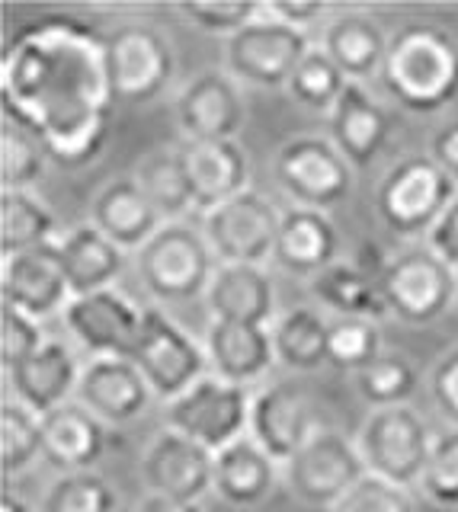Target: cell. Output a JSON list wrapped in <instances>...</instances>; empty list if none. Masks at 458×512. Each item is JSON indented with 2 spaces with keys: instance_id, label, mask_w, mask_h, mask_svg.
Masks as SVG:
<instances>
[{
  "instance_id": "6da1fadb",
  "label": "cell",
  "mask_w": 458,
  "mask_h": 512,
  "mask_svg": "<svg viewBox=\"0 0 458 512\" xmlns=\"http://www.w3.org/2000/svg\"><path fill=\"white\" fill-rule=\"evenodd\" d=\"M0 103L4 119L33 135L55 164L97 160L116 109L106 36L71 16L23 26L0 61Z\"/></svg>"
},
{
  "instance_id": "7a4b0ae2",
  "label": "cell",
  "mask_w": 458,
  "mask_h": 512,
  "mask_svg": "<svg viewBox=\"0 0 458 512\" xmlns=\"http://www.w3.org/2000/svg\"><path fill=\"white\" fill-rule=\"evenodd\" d=\"M382 84L410 112H436L458 96V42L436 26H404L388 42Z\"/></svg>"
},
{
  "instance_id": "3957f363",
  "label": "cell",
  "mask_w": 458,
  "mask_h": 512,
  "mask_svg": "<svg viewBox=\"0 0 458 512\" xmlns=\"http://www.w3.org/2000/svg\"><path fill=\"white\" fill-rule=\"evenodd\" d=\"M455 196L458 183L430 154H410L382 176L375 208L394 237H426Z\"/></svg>"
},
{
  "instance_id": "277c9868",
  "label": "cell",
  "mask_w": 458,
  "mask_h": 512,
  "mask_svg": "<svg viewBox=\"0 0 458 512\" xmlns=\"http://www.w3.org/2000/svg\"><path fill=\"white\" fill-rule=\"evenodd\" d=\"M138 276L157 301H193L209 292L215 253L202 231L186 221H167L135 256Z\"/></svg>"
},
{
  "instance_id": "5b68a950",
  "label": "cell",
  "mask_w": 458,
  "mask_h": 512,
  "mask_svg": "<svg viewBox=\"0 0 458 512\" xmlns=\"http://www.w3.org/2000/svg\"><path fill=\"white\" fill-rule=\"evenodd\" d=\"M433 429L426 420L404 407L369 410L359 429V455L372 477H382L394 487H420V477L433 452Z\"/></svg>"
},
{
  "instance_id": "8992f818",
  "label": "cell",
  "mask_w": 458,
  "mask_h": 512,
  "mask_svg": "<svg viewBox=\"0 0 458 512\" xmlns=\"http://www.w3.org/2000/svg\"><path fill=\"white\" fill-rule=\"evenodd\" d=\"M250 407H254V397L247 394V388L221 381L218 375H205L180 397L167 400L164 423L180 436L205 445L209 452H221L250 432Z\"/></svg>"
},
{
  "instance_id": "52a82bcc",
  "label": "cell",
  "mask_w": 458,
  "mask_h": 512,
  "mask_svg": "<svg viewBox=\"0 0 458 512\" xmlns=\"http://www.w3.org/2000/svg\"><path fill=\"white\" fill-rule=\"evenodd\" d=\"M106 68L116 103H151L173 77V48L151 23H125L106 36Z\"/></svg>"
},
{
  "instance_id": "ba28073f",
  "label": "cell",
  "mask_w": 458,
  "mask_h": 512,
  "mask_svg": "<svg viewBox=\"0 0 458 512\" xmlns=\"http://www.w3.org/2000/svg\"><path fill=\"white\" fill-rule=\"evenodd\" d=\"M276 180L282 192L298 208H327L340 205L353 189V164L346 160L334 141L305 135L292 138L276 154Z\"/></svg>"
},
{
  "instance_id": "9c48e42d",
  "label": "cell",
  "mask_w": 458,
  "mask_h": 512,
  "mask_svg": "<svg viewBox=\"0 0 458 512\" xmlns=\"http://www.w3.org/2000/svg\"><path fill=\"white\" fill-rule=\"evenodd\" d=\"M279 224L282 212H276V205L260 192L247 189L225 205L205 212L202 234L218 263L263 266L266 260H273Z\"/></svg>"
},
{
  "instance_id": "30bf717a",
  "label": "cell",
  "mask_w": 458,
  "mask_h": 512,
  "mask_svg": "<svg viewBox=\"0 0 458 512\" xmlns=\"http://www.w3.org/2000/svg\"><path fill=\"white\" fill-rule=\"evenodd\" d=\"M366 474L369 471L359 455V445L346 439L343 432L324 426L286 464L289 490L302 503L321 509H334Z\"/></svg>"
},
{
  "instance_id": "8fae6325",
  "label": "cell",
  "mask_w": 458,
  "mask_h": 512,
  "mask_svg": "<svg viewBox=\"0 0 458 512\" xmlns=\"http://www.w3.org/2000/svg\"><path fill=\"white\" fill-rule=\"evenodd\" d=\"M378 288L388 311L398 314L404 324H433L446 314L458 295V272L433 256L426 247L407 250L382 269Z\"/></svg>"
},
{
  "instance_id": "7c38bea8",
  "label": "cell",
  "mask_w": 458,
  "mask_h": 512,
  "mask_svg": "<svg viewBox=\"0 0 458 512\" xmlns=\"http://www.w3.org/2000/svg\"><path fill=\"white\" fill-rule=\"evenodd\" d=\"M132 362L151 384V391L167 404V400L180 397L183 391L193 388L196 381L205 378L209 352H205L180 324H173L164 311L148 308Z\"/></svg>"
},
{
  "instance_id": "4fadbf2b",
  "label": "cell",
  "mask_w": 458,
  "mask_h": 512,
  "mask_svg": "<svg viewBox=\"0 0 458 512\" xmlns=\"http://www.w3.org/2000/svg\"><path fill=\"white\" fill-rule=\"evenodd\" d=\"M308 52L311 42L302 29L260 13L254 23H247L238 36L228 39L225 58L234 80L254 87H286Z\"/></svg>"
},
{
  "instance_id": "5bb4252c",
  "label": "cell",
  "mask_w": 458,
  "mask_h": 512,
  "mask_svg": "<svg viewBox=\"0 0 458 512\" xmlns=\"http://www.w3.org/2000/svg\"><path fill=\"white\" fill-rule=\"evenodd\" d=\"M65 327L93 359H129L145 327V311L135 308L119 288L71 298L65 308Z\"/></svg>"
},
{
  "instance_id": "9a60e30c",
  "label": "cell",
  "mask_w": 458,
  "mask_h": 512,
  "mask_svg": "<svg viewBox=\"0 0 458 512\" xmlns=\"http://www.w3.org/2000/svg\"><path fill=\"white\" fill-rule=\"evenodd\" d=\"M141 477H145L148 493L199 503L205 493L215 490V452L180 432L164 429L145 448Z\"/></svg>"
},
{
  "instance_id": "2e32d148",
  "label": "cell",
  "mask_w": 458,
  "mask_h": 512,
  "mask_svg": "<svg viewBox=\"0 0 458 512\" xmlns=\"http://www.w3.org/2000/svg\"><path fill=\"white\" fill-rule=\"evenodd\" d=\"M321 429L318 416H314L311 397L295 381H279L263 388L254 397L250 407V436H254L263 452L276 464H286L298 455L314 432Z\"/></svg>"
},
{
  "instance_id": "e0dca14e",
  "label": "cell",
  "mask_w": 458,
  "mask_h": 512,
  "mask_svg": "<svg viewBox=\"0 0 458 512\" xmlns=\"http://www.w3.org/2000/svg\"><path fill=\"white\" fill-rule=\"evenodd\" d=\"M244 119L238 80L228 71H199L177 96V122L186 141H234Z\"/></svg>"
},
{
  "instance_id": "ac0fdd59",
  "label": "cell",
  "mask_w": 458,
  "mask_h": 512,
  "mask_svg": "<svg viewBox=\"0 0 458 512\" xmlns=\"http://www.w3.org/2000/svg\"><path fill=\"white\" fill-rule=\"evenodd\" d=\"M71 285L61 266L58 244L39 247L0 263V301L36 320L65 314L71 301Z\"/></svg>"
},
{
  "instance_id": "d6986e66",
  "label": "cell",
  "mask_w": 458,
  "mask_h": 512,
  "mask_svg": "<svg viewBox=\"0 0 458 512\" xmlns=\"http://www.w3.org/2000/svg\"><path fill=\"white\" fill-rule=\"evenodd\" d=\"M151 384L129 359H90L77 381V404L106 426H125L148 410Z\"/></svg>"
},
{
  "instance_id": "ffe728a7",
  "label": "cell",
  "mask_w": 458,
  "mask_h": 512,
  "mask_svg": "<svg viewBox=\"0 0 458 512\" xmlns=\"http://www.w3.org/2000/svg\"><path fill=\"white\" fill-rule=\"evenodd\" d=\"M193 208L212 212L247 192L250 164L238 141H186L180 148Z\"/></svg>"
},
{
  "instance_id": "44dd1931",
  "label": "cell",
  "mask_w": 458,
  "mask_h": 512,
  "mask_svg": "<svg viewBox=\"0 0 458 512\" xmlns=\"http://www.w3.org/2000/svg\"><path fill=\"white\" fill-rule=\"evenodd\" d=\"M90 224L103 231L116 247L141 250L167 221L151 205L135 176H119L97 192V199L90 205Z\"/></svg>"
},
{
  "instance_id": "7402d4cb",
  "label": "cell",
  "mask_w": 458,
  "mask_h": 512,
  "mask_svg": "<svg viewBox=\"0 0 458 512\" xmlns=\"http://www.w3.org/2000/svg\"><path fill=\"white\" fill-rule=\"evenodd\" d=\"M106 423L84 404H61L42 416V458L61 474L90 471L106 452Z\"/></svg>"
},
{
  "instance_id": "603a6c76",
  "label": "cell",
  "mask_w": 458,
  "mask_h": 512,
  "mask_svg": "<svg viewBox=\"0 0 458 512\" xmlns=\"http://www.w3.org/2000/svg\"><path fill=\"white\" fill-rule=\"evenodd\" d=\"M7 378L13 388V400H20L33 413L45 416L61 404H68L71 394H77L81 368H77L65 343L45 340L33 356L23 359L17 368H10Z\"/></svg>"
},
{
  "instance_id": "cb8c5ba5",
  "label": "cell",
  "mask_w": 458,
  "mask_h": 512,
  "mask_svg": "<svg viewBox=\"0 0 458 512\" xmlns=\"http://www.w3.org/2000/svg\"><path fill=\"white\" fill-rule=\"evenodd\" d=\"M205 304H209L212 320L270 327L276 314V288L263 266L218 263L209 292H205Z\"/></svg>"
},
{
  "instance_id": "d4e9b609",
  "label": "cell",
  "mask_w": 458,
  "mask_h": 512,
  "mask_svg": "<svg viewBox=\"0 0 458 512\" xmlns=\"http://www.w3.org/2000/svg\"><path fill=\"white\" fill-rule=\"evenodd\" d=\"M391 138V116L375 96L362 87L350 84L340 96L337 109L330 112V141L353 167H369L385 151Z\"/></svg>"
},
{
  "instance_id": "484cf974",
  "label": "cell",
  "mask_w": 458,
  "mask_h": 512,
  "mask_svg": "<svg viewBox=\"0 0 458 512\" xmlns=\"http://www.w3.org/2000/svg\"><path fill=\"white\" fill-rule=\"evenodd\" d=\"M340 250V234L327 212H314V208H298L292 205L289 212H282L279 237L273 260L295 276L314 279L318 272L337 263Z\"/></svg>"
},
{
  "instance_id": "4316f807",
  "label": "cell",
  "mask_w": 458,
  "mask_h": 512,
  "mask_svg": "<svg viewBox=\"0 0 458 512\" xmlns=\"http://www.w3.org/2000/svg\"><path fill=\"white\" fill-rule=\"evenodd\" d=\"M205 352L209 365L221 381L241 384L247 388L250 381L263 378L276 362L273 333L270 327H250V324H225L212 320L205 333Z\"/></svg>"
},
{
  "instance_id": "83f0119b",
  "label": "cell",
  "mask_w": 458,
  "mask_h": 512,
  "mask_svg": "<svg viewBox=\"0 0 458 512\" xmlns=\"http://www.w3.org/2000/svg\"><path fill=\"white\" fill-rule=\"evenodd\" d=\"M61 266L71 285V295H93L113 288V282L122 276L125 266V250L116 247L103 231H97L93 224H77L65 237L58 240Z\"/></svg>"
},
{
  "instance_id": "f1b7e54d",
  "label": "cell",
  "mask_w": 458,
  "mask_h": 512,
  "mask_svg": "<svg viewBox=\"0 0 458 512\" xmlns=\"http://www.w3.org/2000/svg\"><path fill=\"white\" fill-rule=\"evenodd\" d=\"M388 42L382 26L366 13H343L334 16L324 26L321 48L330 55V61L346 74L350 84H362L375 74H382V64L388 55Z\"/></svg>"
},
{
  "instance_id": "f546056e",
  "label": "cell",
  "mask_w": 458,
  "mask_h": 512,
  "mask_svg": "<svg viewBox=\"0 0 458 512\" xmlns=\"http://www.w3.org/2000/svg\"><path fill=\"white\" fill-rule=\"evenodd\" d=\"M276 487V461L250 436L215 452V490L231 506H257Z\"/></svg>"
},
{
  "instance_id": "4dcf8cb0",
  "label": "cell",
  "mask_w": 458,
  "mask_h": 512,
  "mask_svg": "<svg viewBox=\"0 0 458 512\" xmlns=\"http://www.w3.org/2000/svg\"><path fill=\"white\" fill-rule=\"evenodd\" d=\"M311 295L340 317L378 320L388 314L378 279L350 263H334L311 279Z\"/></svg>"
},
{
  "instance_id": "1f68e13d",
  "label": "cell",
  "mask_w": 458,
  "mask_h": 512,
  "mask_svg": "<svg viewBox=\"0 0 458 512\" xmlns=\"http://www.w3.org/2000/svg\"><path fill=\"white\" fill-rule=\"evenodd\" d=\"M58 221L33 192H0V253L4 260L58 244Z\"/></svg>"
},
{
  "instance_id": "d6a6232c",
  "label": "cell",
  "mask_w": 458,
  "mask_h": 512,
  "mask_svg": "<svg viewBox=\"0 0 458 512\" xmlns=\"http://www.w3.org/2000/svg\"><path fill=\"white\" fill-rule=\"evenodd\" d=\"M270 333L276 362L292 372H314L327 362L330 324L314 308H289L273 320Z\"/></svg>"
},
{
  "instance_id": "836d02e7",
  "label": "cell",
  "mask_w": 458,
  "mask_h": 512,
  "mask_svg": "<svg viewBox=\"0 0 458 512\" xmlns=\"http://www.w3.org/2000/svg\"><path fill=\"white\" fill-rule=\"evenodd\" d=\"M135 180L141 183L145 196L151 199L157 212H161L164 221H180L189 208H193V196H189L180 151L157 148V151L145 154L135 167Z\"/></svg>"
},
{
  "instance_id": "e575fe53",
  "label": "cell",
  "mask_w": 458,
  "mask_h": 512,
  "mask_svg": "<svg viewBox=\"0 0 458 512\" xmlns=\"http://www.w3.org/2000/svg\"><path fill=\"white\" fill-rule=\"evenodd\" d=\"M346 87H350V80L330 61V55L321 45H311V52L302 58V64H298L286 84V90L295 96V103H302L314 112H327V116L337 109Z\"/></svg>"
},
{
  "instance_id": "d590c367",
  "label": "cell",
  "mask_w": 458,
  "mask_h": 512,
  "mask_svg": "<svg viewBox=\"0 0 458 512\" xmlns=\"http://www.w3.org/2000/svg\"><path fill=\"white\" fill-rule=\"evenodd\" d=\"M42 455V416L20 400L0 407V471L7 477L26 471Z\"/></svg>"
},
{
  "instance_id": "8d00e7d4",
  "label": "cell",
  "mask_w": 458,
  "mask_h": 512,
  "mask_svg": "<svg viewBox=\"0 0 458 512\" xmlns=\"http://www.w3.org/2000/svg\"><path fill=\"white\" fill-rule=\"evenodd\" d=\"M356 391L372 410L404 407L417 391V368L404 356H378L356 372Z\"/></svg>"
},
{
  "instance_id": "74e56055",
  "label": "cell",
  "mask_w": 458,
  "mask_h": 512,
  "mask_svg": "<svg viewBox=\"0 0 458 512\" xmlns=\"http://www.w3.org/2000/svg\"><path fill=\"white\" fill-rule=\"evenodd\" d=\"M45 151L42 144L23 132L20 125L4 119L0 128V186L4 192H29L45 173Z\"/></svg>"
},
{
  "instance_id": "f35d334b",
  "label": "cell",
  "mask_w": 458,
  "mask_h": 512,
  "mask_svg": "<svg viewBox=\"0 0 458 512\" xmlns=\"http://www.w3.org/2000/svg\"><path fill=\"white\" fill-rule=\"evenodd\" d=\"M119 496L93 471L61 474L42 500V512H116Z\"/></svg>"
},
{
  "instance_id": "ab89813d",
  "label": "cell",
  "mask_w": 458,
  "mask_h": 512,
  "mask_svg": "<svg viewBox=\"0 0 458 512\" xmlns=\"http://www.w3.org/2000/svg\"><path fill=\"white\" fill-rule=\"evenodd\" d=\"M382 356V336H378L372 320L359 317H337L330 324L327 362L343 368V372H362Z\"/></svg>"
},
{
  "instance_id": "60d3db41",
  "label": "cell",
  "mask_w": 458,
  "mask_h": 512,
  "mask_svg": "<svg viewBox=\"0 0 458 512\" xmlns=\"http://www.w3.org/2000/svg\"><path fill=\"white\" fill-rule=\"evenodd\" d=\"M423 493L439 506H458V429H446L433 439V452L420 477Z\"/></svg>"
},
{
  "instance_id": "b9f144b4",
  "label": "cell",
  "mask_w": 458,
  "mask_h": 512,
  "mask_svg": "<svg viewBox=\"0 0 458 512\" xmlns=\"http://www.w3.org/2000/svg\"><path fill=\"white\" fill-rule=\"evenodd\" d=\"M42 343L45 336L36 317L10 308V304H0V362H4V372L33 356Z\"/></svg>"
},
{
  "instance_id": "7bdbcfd3",
  "label": "cell",
  "mask_w": 458,
  "mask_h": 512,
  "mask_svg": "<svg viewBox=\"0 0 458 512\" xmlns=\"http://www.w3.org/2000/svg\"><path fill=\"white\" fill-rule=\"evenodd\" d=\"M330 512H414V500L404 487L366 474Z\"/></svg>"
},
{
  "instance_id": "ee69618b",
  "label": "cell",
  "mask_w": 458,
  "mask_h": 512,
  "mask_svg": "<svg viewBox=\"0 0 458 512\" xmlns=\"http://www.w3.org/2000/svg\"><path fill=\"white\" fill-rule=\"evenodd\" d=\"M180 13L209 36H238L263 13V4H183Z\"/></svg>"
},
{
  "instance_id": "f6af8a7d",
  "label": "cell",
  "mask_w": 458,
  "mask_h": 512,
  "mask_svg": "<svg viewBox=\"0 0 458 512\" xmlns=\"http://www.w3.org/2000/svg\"><path fill=\"white\" fill-rule=\"evenodd\" d=\"M430 394L436 400L439 413L458 429V349L446 352L430 375Z\"/></svg>"
},
{
  "instance_id": "bcb514c9",
  "label": "cell",
  "mask_w": 458,
  "mask_h": 512,
  "mask_svg": "<svg viewBox=\"0 0 458 512\" xmlns=\"http://www.w3.org/2000/svg\"><path fill=\"white\" fill-rule=\"evenodd\" d=\"M426 250L433 256H439L449 269L458 272V196L452 199V205L439 215V221L426 234Z\"/></svg>"
},
{
  "instance_id": "7dc6e473",
  "label": "cell",
  "mask_w": 458,
  "mask_h": 512,
  "mask_svg": "<svg viewBox=\"0 0 458 512\" xmlns=\"http://www.w3.org/2000/svg\"><path fill=\"white\" fill-rule=\"evenodd\" d=\"M263 13L305 32V26L324 20L327 7L324 4H292V0H270V4H263Z\"/></svg>"
},
{
  "instance_id": "c3c4849f",
  "label": "cell",
  "mask_w": 458,
  "mask_h": 512,
  "mask_svg": "<svg viewBox=\"0 0 458 512\" xmlns=\"http://www.w3.org/2000/svg\"><path fill=\"white\" fill-rule=\"evenodd\" d=\"M430 157L458 183V119L442 125L430 141Z\"/></svg>"
},
{
  "instance_id": "681fc988",
  "label": "cell",
  "mask_w": 458,
  "mask_h": 512,
  "mask_svg": "<svg viewBox=\"0 0 458 512\" xmlns=\"http://www.w3.org/2000/svg\"><path fill=\"white\" fill-rule=\"evenodd\" d=\"M135 512H202V509L199 503H183V500H170V496L148 493L135 503Z\"/></svg>"
},
{
  "instance_id": "f907efd6",
  "label": "cell",
  "mask_w": 458,
  "mask_h": 512,
  "mask_svg": "<svg viewBox=\"0 0 458 512\" xmlns=\"http://www.w3.org/2000/svg\"><path fill=\"white\" fill-rule=\"evenodd\" d=\"M0 512H33V509H29L17 493L4 490V493H0Z\"/></svg>"
},
{
  "instance_id": "816d5d0a",
  "label": "cell",
  "mask_w": 458,
  "mask_h": 512,
  "mask_svg": "<svg viewBox=\"0 0 458 512\" xmlns=\"http://www.w3.org/2000/svg\"><path fill=\"white\" fill-rule=\"evenodd\" d=\"M455 308H458V295H455Z\"/></svg>"
}]
</instances>
